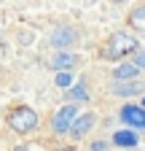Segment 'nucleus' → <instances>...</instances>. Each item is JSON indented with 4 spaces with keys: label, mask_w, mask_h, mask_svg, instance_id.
<instances>
[{
    "label": "nucleus",
    "mask_w": 145,
    "mask_h": 151,
    "mask_svg": "<svg viewBox=\"0 0 145 151\" xmlns=\"http://www.w3.org/2000/svg\"><path fill=\"white\" fill-rule=\"evenodd\" d=\"M137 51H140V41L134 35L124 32V30L113 32L110 38H107V43L102 46V57H105V60H121V57L137 54Z\"/></svg>",
    "instance_id": "obj_1"
},
{
    "label": "nucleus",
    "mask_w": 145,
    "mask_h": 151,
    "mask_svg": "<svg viewBox=\"0 0 145 151\" xmlns=\"http://www.w3.org/2000/svg\"><path fill=\"white\" fill-rule=\"evenodd\" d=\"M8 127L16 132V135H27V132L38 129V113L27 105H16L8 113Z\"/></svg>",
    "instance_id": "obj_2"
},
{
    "label": "nucleus",
    "mask_w": 145,
    "mask_h": 151,
    "mask_svg": "<svg viewBox=\"0 0 145 151\" xmlns=\"http://www.w3.org/2000/svg\"><path fill=\"white\" fill-rule=\"evenodd\" d=\"M75 119H78V105H75V103H65L57 113H54L51 127H54V132H57V135H65V132L72 129Z\"/></svg>",
    "instance_id": "obj_3"
},
{
    "label": "nucleus",
    "mask_w": 145,
    "mask_h": 151,
    "mask_svg": "<svg viewBox=\"0 0 145 151\" xmlns=\"http://www.w3.org/2000/svg\"><path fill=\"white\" fill-rule=\"evenodd\" d=\"M118 116L124 124H129V129H145V108L142 105H124Z\"/></svg>",
    "instance_id": "obj_4"
},
{
    "label": "nucleus",
    "mask_w": 145,
    "mask_h": 151,
    "mask_svg": "<svg viewBox=\"0 0 145 151\" xmlns=\"http://www.w3.org/2000/svg\"><path fill=\"white\" fill-rule=\"evenodd\" d=\"M75 41H78V30L70 27V24H62V27H57V30L51 32V46L54 49H67Z\"/></svg>",
    "instance_id": "obj_5"
},
{
    "label": "nucleus",
    "mask_w": 145,
    "mask_h": 151,
    "mask_svg": "<svg viewBox=\"0 0 145 151\" xmlns=\"http://www.w3.org/2000/svg\"><path fill=\"white\" fill-rule=\"evenodd\" d=\"M113 94H118V97H134V94H142L145 92V84L142 81H116L110 86Z\"/></svg>",
    "instance_id": "obj_6"
},
{
    "label": "nucleus",
    "mask_w": 145,
    "mask_h": 151,
    "mask_svg": "<svg viewBox=\"0 0 145 151\" xmlns=\"http://www.w3.org/2000/svg\"><path fill=\"white\" fill-rule=\"evenodd\" d=\"M113 146H118V148H137L140 146L137 129H118V132H113Z\"/></svg>",
    "instance_id": "obj_7"
},
{
    "label": "nucleus",
    "mask_w": 145,
    "mask_h": 151,
    "mask_svg": "<svg viewBox=\"0 0 145 151\" xmlns=\"http://www.w3.org/2000/svg\"><path fill=\"white\" fill-rule=\"evenodd\" d=\"M72 65H75V54H70V51H57L48 60V68L54 70V73H65V70H70Z\"/></svg>",
    "instance_id": "obj_8"
},
{
    "label": "nucleus",
    "mask_w": 145,
    "mask_h": 151,
    "mask_svg": "<svg viewBox=\"0 0 145 151\" xmlns=\"http://www.w3.org/2000/svg\"><path fill=\"white\" fill-rule=\"evenodd\" d=\"M94 113H81V116L75 119V124H72V129H70V138H83L89 129L94 127Z\"/></svg>",
    "instance_id": "obj_9"
},
{
    "label": "nucleus",
    "mask_w": 145,
    "mask_h": 151,
    "mask_svg": "<svg viewBox=\"0 0 145 151\" xmlns=\"http://www.w3.org/2000/svg\"><path fill=\"white\" fill-rule=\"evenodd\" d=\"M137 76H140V68L134 62H124L113 70V81H137Z\"/></svg>",
    "instance_id": "obj_10"
},
{
    "label": "nucleus",
    "mask_w": 145,
    "mask_h": 151,
    "mask_svg": "<svg viewBox=\"0 0 145 151\" xmlns=\"http://www.w3.org/2000/svg\"><path fill=\"white\" fill-rule=\"evenodd\" d=\"M67 103H89V89H86V84L83 81H75V86L72 89H67Z\"/></svg>",
    "instance_id": "obj_11"
},
{
    "label": "nucleus",
    "mask_w": 145,
    "mask_h": 151,
    "mask_svg": "<svg viewBox=\"0 0 145 151\" xmlns=\"http://www.w3.org/2000/svg\"><path fill=\"white\" fill-rule=\"evenodd\" d=\"M129 27L132 30H145V3H140V6H134V11L129 14Z\"/></svg>",
    "instance_id": "obj_12"
},
{
    "label": "nucleus",
    "mask_w": 145,
    "mask_h": 151,
    "mask_svg": "<svg viewBox=\"0 0 145 151\" xmlns=\"http://www.w3.org/2000/svg\"><path fill=\"white\" fill-rule=\"evenodd\" d=\"M54 84H57V86H62V89H72V86H75V81H72V73H70V70H65V73H57Z\"/></svg>",
    "instance_id": "obj_13"
},
{
    "label": "nucleus",
    "mask_w": 145,
    "mask_h": 151,
    "mask_svg": "<svg viewBox=\"0 0 145 151\" xmlns=\"http://www.w3.org/2000/svg\"><path fill=\"white\" fill-rule=\"evenodd\" d=\"M134 65H137L140 70H145V49H140V51L134 54Z\"/></svg>",
    "instance_id": "obj_14"
},
{
    "label": "nucleus",
    "mask_w": 145,
    "mask_h": 151,
    "mask_svg": "<svg viewBox=\"0 0 145 151\" xmlns=\"http://www.w3.org/2000/svg\"><path fill=\"white\" fill-rule=\"evenodd\" d=\"M19 41H22V43H32V41H35V32H32V30L22 32V35H19Z\"/></svg>",
    "instance_id": "obj_15"
},
{
    "label": "nucleus",
    "mask_w": 145,
    "mask_h": 151,
    "mask_svg": "<svg viewBox=\"0 0 145 151\" xmlns=\"http://www.w3.org/2000/svg\"><path fill=\"white\" fill-rule=\"evenodd\" d=\"M105 148H107V143H102V140H97V143L92 146V151H105Z\"/></svg>",
    "instance_id": "obj_16"
},
{
    "label": "nucleus",
    "mask_w": 145,
    "mask_h": 151,
    "mask_svg": "<svg viewBox=\"0 0 145 151\" xmlns=\"http://www.w3.org/2000/svg\"><path fill=\"white\" fill-rule=\"evenodd\" d=\"M14 151H30V148H27V146H16Z\"/></svg>",
    "instance_id": "obj_17"
},
{
    "label": "nucleus",
    "mask_w": 145,
    "mask_h": 151,
    "mask_svg": "<svg viewBox=\"0 0 145 151\" xmlns=\"http://www.w3.org/2000/svg\"><path fill=\"white\" fill-rule=\"evenodd\" d=\"M110 3H118V6H121V3H126V0H110Z\"/></svg>",
    "instance_id": "obj_18"
},
{
    "label": "nucleus",
    "mask_w": 145,
    "mask_h": 151,
    "mask_svg": "<svg viewBox=\"0 0 145 151\" xmlns=\"http://www.w3.org/2000/svg\"><path fill=\"white\" fill-rule=\"evenodd\" d=\"M142 108H145V97H142Z\"/></svg>",
    "instance_id": "obj_19"
}]
</instances>
